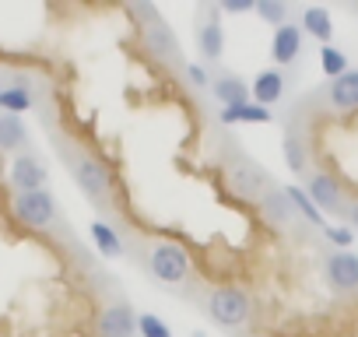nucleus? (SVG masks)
Here are the masks:
<instances>
[{
    "instance_id": "nucleus-1",
    "label": "nucleus",
    "mask_w": 358,
    "mask_h": 337,
    "mask_svg": "<svg viewBox=\"0 0 358 337\" xmlns=\"http://www.w3.org/2000/svg\"><path fill=\"white\" fill-rule=\"evenodd\" d=\"M208 313H211V320L222 323V327H243V323L250 320V313H253V302H250V295H246L243 288L222 285V288L211 292Z\"/></svg>"
},
{
    "instance_id": "nucleus-2",
    "label": "nucleus",
    "mask_w": 358,
    "mask_h": 337,
    "mask_svg": "<svg viewBox=\"0 0 358 337\" xmlns=\"http://www.w3.org/2000/svg\"><path fill=\"white\" fill-rule=\"evenodd\" d=\"M148 267H151V274L162 285H179L190 274V257H187L183 246H176V243H155L151 253H148Z\"/></svg>"
},
{
    "instance_id": "nucleus-3",
    "label": "nucleus",
    "mask_w": 358,
    "mask_h": 337,
    "mask_svg": "<svg viewBox=\"0 0 358 337\" xmlns=\"http://www.w3.org/2000/svg\"><path fill=\"white\" fill-rule=\"evenodd\" d=\"M15 218L29 229H50L57 222V201L50 190H36V194H18L15 197Z\"/></svg>"
},
{
    "instance_id": "nucleus-4",
    "label": "nucleus",
    "mask_w": 358,
    "mask_h": 337,
    "mask_svg": "<svg viewBox=\"0 0 358 337\" xmlns=\"http://www.w3.org/2000/svg\"><path fill=\"white\" fill-rule=\"evenodd\" d=\"M95 334L99 337H134L137 334V316L130 313L127 302H113L102 309L99 323H95Z\"/></svg>"
},
{
    "instance_id": "nucleus-5",
    "label": "nucleus",
    "mask_w": 358,
    "mask_h": 337,
    "mask_svg": "<svg viewBox=\"0 0 358 337\" xmlns=\"http://www.w3.org/2000/svg\"><path fill=\"white\" fill-rule=\"evenodd\" d=\"M11 187H15L18 194L46 190V168H43V162H39V158H32V155L15 158V165H11Z\"/></svg>"
},
{
    "instance_id": "nucleus-6",
    "label": "nucleus",
    "mask_w": 358,
    "mask_h": 337,
    "mask_svg": "<svg viewBox=\"0 0 358 337\" xmlns=\"http://www.w3.org/2000/svg\"><path fill=\"white\" fill-rule=\"evenodd\" d=\"M327 281L337 292H355L358 288V257L348 250H337L327 257Z\"/></svg>"
},
{
    "instance_id": "nucleus-7",
    "label": "nucleus",
    "mask_w": 358,
    "mask_h": 337,
    "mask_svg": "<svg viewBox=\"0 0 358 337\" xmlns=\"http://www.w3.org/2000/svg\"><path fill=\"white\" fill-rule=\"evenodd\" d=\"M74 180L88 197H102L109 190V168L95 158H78L74 162Z\"/></svg>"
},
{
    "instance_id": "nucleus-8",
    "label": "nucleus",
    "mask_w": 358,
    "mask_h": 337,
    "mask_svg": "<svg viewBox=\"0 0 358 337\" xmlns=\"http://www.w3.org/2000/svg\"><path fill=\"white\" fill-rule=\"evenodd\" d=\"M306 194H309V201L320 208V215H323V211H341V208H344L341 187H337V180L327 176V173H313L309 183H306Z\"/></svg>"
},
{
    "instance_id": "nucleus-9",
    "label": "nucleus",
    "mask_w": 358,
    "mask_h": 337,
    "mask_svg": "<svg viewBox=\"0 0 358 337\" xmlns=\"http://www.w3.org/2000/svg\"><path fill=\"white\" fill-rule=\"evenodd\" d=\"M299 53H302V29L292 25V22L281 25V29H274V39H271V57H274V64L288 67V64L299 60Z\"/></svg>"
},
{
    "instance_id": "nucleus-10",
    "label": "nucleus",
    "mask_w": 358,
    "mask_h": 337,
    "mask_svg": "<svg viewBox=\"0 0 358 337\" xmlns=\"http://www.w3.org/2000/svg\"><path fill=\"white\" fill-rule=\"evenodd\" d=\"M281 95H285V74L281 71H260L253 78V102L257 106L271 109L274 102H281Z\"/></svg>"
},
{
    "instance_id": "nucleus-11",
    "label": "nucleus",
    "mask_w": 358,
    "mask_h": 337,
    "mask_svg": "<svg viewBox=\"0 0 358 337\" xmlns=\"http://www.w3.org/2000/svg\"><path fill=\"white\" fill-rule=\"evenodd\" d=\"M330 106L337 113H355L358 109V71H348L337 81H330Z\"/></svg>"
},
{
    "instance_id": "nucleus-12",
    "label": "nucleus",
    "mask_w": 358,
    "mask_h": 337,
    "mask_svg": "<svg viewBox=\"0 0 358 337\" xmlns=\"http://www.w3.org/2000/svg\"><path fill=\"white\" fill-rule=\"evenodd\" d=\"M232 190L239 197H264L267 194V176L257 165H236L232 168Z\"/></svg>"
},
{
    "instance_id": "nucleus-13",
    "label": "nucleus",
    "mask_w": 358,
    "mask_h": 337,
    "mask_svg": "<svg viewBox=\"0 0 358 337\" xmlns=\"http://www.w3.org/2000/svg\"><path fill=\"white\" fill-rule=\"evenodd\" d=\"M197 46H201V53L208 60H218L225 53V29L218 22V11H211V18L197 29Z\"/></svg>"
},
{
    "instance_id": "nucleus-14",
    "label": "nucleus",
    "mask_w": 358,
    "mask_h": 337,
    "mask_svg": "<svg viewBox=\"0 0 358 337\" xmlns=\"http://www.w3.org/2000/svg\"><path fill=\"white\" fill-rule=\"evenodd\" d=\"M211 92H215V99L222 102V109H225V106H243V102H250V85H246L243 78H236V74L215 78V81H211Z\"/></svg>"
},
{
    "instance_id": "nucleus-15",
    "label": "nucleus",
    "mask_w": 358,
    "mask_h": 337,
    "mask_svg": "<svg viewBox=\"0 0 358 337\" xmlns=\"http://www.w3.org/2000/svg\"><path fill=\"white\" fill-rule=\"evenodd\" d=\"M144 43H148V50L155 53V57H162V60H179L183 53H179V43H176V36L158 22V25H151V29H144Z\"/></svg>"
},
{
    "instance_id": "nucleus-16",
    "label": "nucleus",
    "mask_w": 358,
    "mask_h": 337,
    "mask_svg": "<svg viewBox=\"0 0 358 337\" xmlns=\"http://www.w3.org/2000/svg\"><path fill=\"white\" fill-rule=\"evenodd\" d=\"M302 36L309 32L313 39H320L323 46H330V36H334V18H330V11L327 8H306L302 11Z\"/></svg>"
},
{
    "instance_id": "nucleus-17",
    "label": "nucleus",
    "mask_w": 358,
    "mask_h": 337,
    "mask_svg": "<svg viewBox=\"0 0 358 337\" xmlns=\"http://www.w3.org/2000/svg\"><path fill=\"white\" fill-rule=\"evenodd\" d=\"M218 120H222L225 127H232V123H271L274 113L264 109V106H257V102H243V106H225V109L218 113Z\"/></svg>"
},
{
    "instance_id": "nucleus-18",
    "label": "nucleus",
    "mask_w": 358,
    "mask_h": 337,
    "mask_svg": "<svg viewBox=\"0 0 358 337\" xmlns=\"http://www.w3.org/2000/svg\"><path fill=\"white\" fill-rule=\"evenodd\" d=\"M32 102H36V95H32V88L22 85V81H18V85H8V88H0V113L18 116V113H29Z\"/></svg>"
},
{
    "instance_id": "nucleus-19",
    "label": "nucleus",
    "mask_w": 358,
    "mask_h": 337,
    "mask_svg": "<svg viewBox=\"0 0 358 337\" xmlns=\"http://www.w3.org/2000/svg\"><path fill=\"white\" fill-rule=\"evenodd\" d=\"M29 141V130L22 123V116L0 113V151H18Z\"/></svg>"
},
{
    "instance_id": "nucleus-20",
    "label": "nucleus",
    "mask_w": 358,
    "mask_h": 337,
    "mask_svg": "<svg viewBox=\"0 0 358 337\" xmlns=\"http://www.w3.org/2000/svg\"><path fill=\"white\" fill-rule=\"evenodd\" d=\"M260 204H264V215H267L274 225H285V222H292V215H295V208H292V201L285 197V190H267V194L260 197Z\"/></svg>"
},
{
    "instance_id": "nucleus-21",
    "label": "nucleus",
    "mask_w": 358,
    "mask_h": 337,
    "mask_svg": "<svg viewBox=\"0 0 358 337\" xmlns=\"http://www.w3.org/2000/svg\"><path fill=\"white\" fill-rule=\"evenodd\" d=\"M285 197L292 201V208L309 222V225H316V229H327V222H323V215H320V208L309 201V194L302 190V187H285Z\"/></svg>"
},
{
    "instance_id": "nucleus-22",
    "label": "nucleus",
    "mask_w": 358,
    "mask_h": 337,
    "mask_svg": "<svg viewBox=\"0 0 358 337\" xmlns=\"http://www.w3.org/2000/svg\"><path fill=\"white\" fill-rule=\"evenodd\" d=\"M92 243H95V250H99L102 257H120V253H123V239H120L116 229L106 225V222H92Z\"/></svg>"
},
{
    "instance_id": "nucleus-23",
    "label": "nucleus",
    "mask_w": 358,
    "mask_h": 337,
    "mask_svg": "<svg viewBox=\"0 0 358 337\" xmlns=\"http://www.w3.org/2000/svg\"><path fill=\"white\" fill-rule=\"evenodd\" d=\"M320 67H323V74H327L330 81H337L341 74L351 71V67H348V57H344L337 46H323V50H320Z\"/></svg>"
},
{
    "instance_id": "nucleus-24",
    "label": "nucleus",
    "mask_w": 358,
    "mask_h": 337,
    "mask_svg": "<svg viewBox=\"0 0 358 337\" xmlns=\"http://www.w3.org/2000/svg\"><path fill=\"white\" fill-rule=\"evenodd\" d=\"M253 11L260 15V22H267V25H274V29L288 25V4H285V0H257Z\"/></svg>"
},
{
    "instance_id": "nucleus-25",
    "label": "nucleus",
    "mask_w": 358,
    "mask_h": 337,
    "mask_svg": "<svg viewBox=\"0 0 358 337\" xmlns=\"http://www.w3.org/2000/svg\"><path fill=\"white\" fill-rule=\"evenodd\" d=\"M285 162L292 173H306V148L299 137H285Z\"/></svg>"
},
{
    "instance_id": "nucleus-26",
    "label": "nucleus",
    "mask_w": 358,
    "mask_h": 337,
    "mask_svg": "<svg viewBox=\"0 0 358 337\" xmlns=\"http://www.w3.org/2000/svg\"><path fill=\"white\" fill-rule=\"evenodd\" d=\"M137 330H141V337H172L169 323H162V320L151 316V313H144V316L137 320Z\"/></svg>"
},
{
    "instance_id": "nucleus-27",
    "label": "nucleus",
    "mask_w": 358,
    "mask_h": 337,
    "mask_svg": "<svg viewBox=\"0 0 358 337\" xmlns=\"http://www.w3.org/2000/svg\"><path fill=\"white\" fill-rule=\"evenodd\" d=\"M323 236H327L334 246H341V250H348V246L355 243V232H351V229H344V225H327V229H323Z\"/></svg>"
},
{
    "instance_id": "nucleus-28",
    "label": "nucleus",
    "mask_w": 358,
    "mask_h": 337,
    "mask_svg": "<svg viewBox=\"0 0 358 337\" xmlns=\"http://www.w3.org/2000/svg\"><path fill=\"white\" fill-rule=\"evenodd\" d=\"M130 11L144 22V29H151V25H158V22H162L158 8H155V4H148V0H141V4H130Z\"/></svg>"
},
{
    "instance_id": "nucleus-29",
    "label": "nucleus",
    "mask_w": 358,
    "mask_h": 337,
    "mask_svg": "<svg viewBox=\"0 0 358 337\" xmlns=\"http://www.w3.org/2000/svg\"><path fill=\"white\" fill-rule=\"evenodd\" d=\"M187 81L194 88H211V74L201 67V64H187Z\"/></svg>"
},
{
    "instance_id": "nucleus-30",
    "label": "nucleus",
    "mask_w": 358,
    "mask_h": 337,
    "mask_svg": "<svg viewBox=\"0 0 358 337\" xmlns=\"http://www.w3.org/2000/svg\"><path fill=\"white\" fill-rule=\"evenodd\" d=\"M253 8H257V0H222L218 4V11H225V15H246Z\"/></svg>"
},
{
    "instance_id": "nucleus-31",
    "label": "nucleus",
    "mask_w": 358,
    "mask_h": 337,
    "mask_svg": "<svg viewBox=\"0 0 358 337\" xmlns=\"http://www.w3.org/2000/svg\"><path fill=\"white\" fill-rule=\"evenodd\" d=\"M344 215H348V222H351V225H358V201H355V204H348V208H344Z\"/></svg>"
}]
</instances>
